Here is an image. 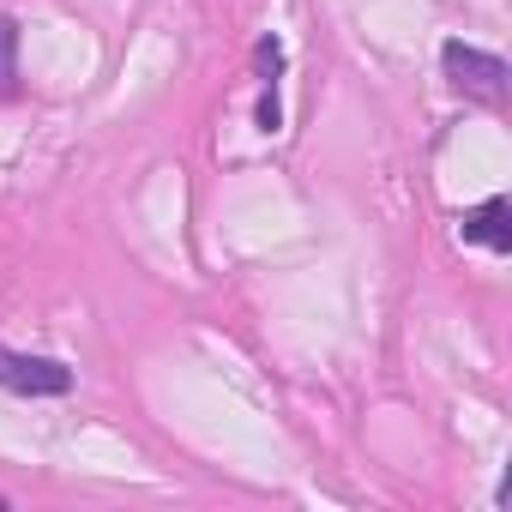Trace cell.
<instances>
[{
	"label": "cell",
	"instance_id": "277c9868",
	"mask_svg": "<svg viewBox=\"0 0 512 512\" xmlns=\"http://www.w3.org/2000/svg\"><path fill=\"white\" fill-rule=\"evenodd\" d=\"M13 79H19V25L0 19V97L13 91Z\"/></svg>",
	"mask_w": 512,
	"mask_h": 512
},
{
	"label": "cell",
	"instance_id": "3957f363",
	"mask_svg": "<svg viewBox=\"0 0 512 512\" xmlns=\"http://www.w3.org/2000/svg\"><path fill=\"white\" fill-rule=\"evenodd\" d=\"M458 235H464V241H476V247L506 253V247H512V205H506V199H482L476 211H464Z\"/></svg>",
	"mask_w": 512,
	"mask_h": 512
},
{
	"label": "cell",
	"instance_id": "6da1fadb",
	"mask_svg": "<svg viewBox=\"0 0 512 512\" xmlns=\"http://www.w3.org/2000/svg\"><path fill=\"white\" fill-rule=\"evenodd\" d=\"M0 386L19 392V398H67L73 392V368L55 356H25L0 344Z\"/></svg>",
	"mask_w": 512,
	"mask_h": 512
},
{
	"label": "cell",
	"instance_id": "7a4b0ae2",
	"mask_svg": "<svg viewBox=\"0 0 512 512\" xmlns=\"http://www.w3.org/2000/svg\"><path fill=\"white\" fill-rule=\"evenodd\" d=\"M440 67H446L452 91H464V97L500 103V91H506V61L488 55V49H476V43H446L440 49Z\"/></svg>",
	"mask_w": 512,
	"mask_h": 512
},
{
	"label": "cell",
	"instance_id": "5b68a950",
	"mask_svg": "<svg viewBox=\"0 0 512 512\" xmlns=\"http://www.w3.org/2000/svg\"><path fill=\"white\" fill-rule=\"evenodd\" d=\"M253 67H260L266 85H278V73H284V43H278V37H260V49H253Z\"/></svg>",
	"mask_w": 512,
	"mask_h": 512
}]
</instances>
